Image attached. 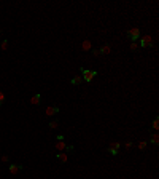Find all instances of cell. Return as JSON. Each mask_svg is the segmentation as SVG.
I'll return each instance as SVG.
<instances>
[{
    "label": "cell",
    "instance_id": "3",
    "mask_svg": "<svg viewBox=\"0 0 159 179\" xmlns=\"http://www.w3.org/2000/svg\"><path fill=\"white\" fill-rule=\"evenodd\" d=\"M140 45H142L143 48H148V46H153V38L150 35H145V37L140 38Z\"/></svg>",
    "mask_w": 159,
    "mask_h": 179
},
{
    "label": "cell",
    "instance_id": "15",
    "mask_svg": "<svg viewBox=\"0 0 159 179\" xmlns=\"http://www.w3.org/2000/svg\"><path fill=\"white\" fill-rule=\"evenodd\" d=\"M158 128H159V118L156 117L154 120H153V130H158Z\"/></svg>",
    "mask_w": 159,
    "mask_h": 179
},
{
    "label": "cell",
    "instance_id": "8",
    "mask_svg": "<svg viewBox=\"0 0 159 179\" xmlns=\"http://www.w3.org/2000/svg\"><path fill=\"white\" fill-rule=\"evenodd\" d=\"M70 83H72V85H81V83H83V77H80V75L73 77V79L70 80Z\"/></svg>",
    "mask_w": 159,
    "mask_h": 179
},
{
    "label": "cell",
    "instance_id": "21",
    "mask_svg": "<svg viewBox=\"0 0 159 179\" xmlns=\"http://www.w3.org/2000/svg\"><path fill=\"white\" fill-rule=\"evenodd\" d=\"M65 150H67V152H73V150H75V147H73V146H67Z\"/></svg>",
    "mask_w": 159,
    "mask_h": 179
},
{
    "label": "cell",
    "instance_id": "23",
    "mask_svg": "<svg viewBox=\"0 0 159 179\" xmlns=\"http://www.w3.org/2000/svg\"><path fill=\"white\" fill-rule=\"evenodd\" d=\"M92 55H94V56H99L100 53H99V50H94V51H92Z\"/></svg>",
    "mask_w": 159,
    "mask_h": 179
},
{
    "label": "cell",
    "instance_id": "6",
    "mask_svg": "<svg viewBox=\"0 0 159 179\" xmlns=\"http://www.w3.org/2000/svg\"><path fill=\"white\" fill-rule=\"evenodd\" d=\"M110 51H111V45H108V43L102 45L100 48H99V53H100V55H108Z\"/></svg>",
    "mask_w": 159,
    "mask_h": 179
},
{
    "label": "cell",
    "instance_id": "1",
    "mask_svg": "<svg viewBox=\"0 0 159 179\" xmlns=\"http://www.w3.org/2000/svg\"><path fill=\"white\" fill-rule=\"evenodd\" d=\"M80 70H81V77H83V80L86 83H89L97 75V70H89V69H84V67H81Z\"/></svg>",
    "mask_w": 159,
    "mask_h": 179
},
{
    "label": "cell",
    "instance_id": "19",
    "mask_svg": "<svg viewBox=\"0 0 159 179\" xmlns=\"http://www.w3.org/2000/svg\"><path fill=\"white\" fill-rule=\"evenodd\" d=\"M145 147H146V141H142L140 144H138V149H140V150H143Z\"/></svg>",
    "mask_w": 159,
    "mask_h": 179
},
{
    "label": "cell",
    "instance_id": "22",
    "mask_svg": "<svg viewBox=\"0 0 159 179\" xmlns=\"http://www.w3.org/2000/svg\"><path fill=\"white\" fill-rule=\"evenodd\" d=\"M56 139H57V141H64V136H62V134H57V136H56Z\"/></svg>",
    "mask_w": 159,
    "mask_h": 179
},
{
    "label": "cell",
    "instance_id": "17",
    "mask_svg": "<svg viewBox=\"0 0 159 179\" xmlns=\"http://www.w3.org/2000/svg\"><path fill=\"white\" fill-rule=\"evenodd\" d=\"M0 48L2 50H7L8 48V40H3L2 43H0Z\"/></svg>",
    "mask_w": 159,
    "mask_h": 179
},
{
    "label": "cell",
    "instance_id": "4",
    "mask_svg": "<svg viewBox=\"0 0 159 179\" xmlns=\"http://www.w3.org/2000/svg\"><path fill=\"white\" fill-rule=\"evenodd\" d=\"M46 115H48V117H53V115H57L59 112H61V109H59L57 106H49V107H46Z\"/></svg>",
    "mask_w": 159,
    "mask_h": 179
},
{
    "label": "cell",
    "instance_id": "11",
    "mask_svg": "<svg viewBox=\"0 0 159 179\" xmlns=\"http://www.w3.org/2000/svg\"><path fill=\"white\" fill-rule=\"evenodd\" d=\"M56 157H57V160H61L62 163H65V162H67V154H64V152H61V154H57Z\"/></svg>",
    "mask_w": 159,
    "mask_h": 179
},
{
    "label": "cell",
    "instance_id": "20",
    "mask_svg": "<svg viewBox=\"0 0 159 179\" xmlns=\"http://www.w3.org/2000/svg\"><path fill=\"white\" fill-rule=\"evenodd\" d=\"M3 99H5V94H3V91H0V106L3 104Z\"/></svg>",
    "mask_w": 159,
    "mask_h": 179
},
{
    "label": "cell",
    "instance_id": "9",
    "mask_svg": "<svg viewBox=\"0 0 159 179\" xmlns=\"http://www.w3.org/2000/svg\"><path fill=\"white\" fill-rule=\"evenodd\" d=\"M65 147H67V144L64 141H57V142H56V149H57V150L62 152V150H65Z\"/></svg>",
    "mask_w": 159,
    "mask_h": 179
},
{
    "label": "cell",
    "instance_id": "12",
    "mask_svg": "<svg viewBox=\"0 0 159 179\" xmlns=\"http://www.w3.org/2000/svg\"><path fill=\"white\" fill-rule=\"evenodd\" d=\"M108 147H111V149H116V150H119V147H121V144H119L118 141H113L110 146H108Z\"/></svg>",
    "mask_w": 159,
    "mask_h": 179
},
{
    "label": "cell",
    "instance_id": "14",
    "mask_svg": "<svg viewBox=\"0 0 159 179\" xmlns=\"http://www.w3.org/2000/svg\"><path fill=\"white\" fill-rule=\"evenodd\" d=\"M81 46H83V50H91V42L89 40L83 42V45H81Z\"/></svg>",
    "mask_w": 159,
    "mask_h": 179
},
{
    "label": "cell",
    "instance_id": "7",
    "mask_svg": "<svg viewBox=\"0 0 159 179\" xmlns=\"http://www.w3.org/2000/svg\"><path fill=\"white\" fill-rule=\"evenodd\" d=\"M40 101H42V96H40L38 93L30 98V104H34V106H40Z\"/></svg>",
    "mask_w": 159,
    "mask_h": 179
},
{
    "label": "cell",
    "instance_id": "2",
    "mask_svg": "<svg viewBox=\"0 0 159 179\" xmlns=\"http://www.w3.org/2000/svg\"><path fill=\"white\" fill-rule=\"evenodd\" d=\"M127 38L131 42H137V38H140V29L138 27H132L127 31Z\"/></svg>",
    "mask_w": 159,
    "mask_h": 179
},
{
    "label": "cell",
    "instance_id": "5",
    "mask_svg": "<svg viewBox=\"0 0 159 179\" xmlns=\"http://www.w3.org/2000/svg\"><path fill=\"white\" fill-rule=\"evenodd\" d=\"M8 169H10L11 174H18L21 169H24V166H22V165H18V163H13V165L8 166Z\"/></svg>",
    "mask_w": 159,
    "mask_h": 179
},
{
    "label": "cell",
    "instance_id": "13",
    "mask_svg": "<svg viewBox=\"0 0 159 179\" xmlns=\"http://www.w3.org/2000/svg\"><path fill=\"white\" fill-rule=\"evenodd\" d=\"M107 152H108V154H111L113 157H115V155H118V154H119V150H116V149H111V147H107Z\"/></svg>",
    "mask_w": 159,
    "mask_h": 179
},
{
    "label": "cell",
    "instance_id": "10",
    "mask_svg": "<svg viewBox=\"0 0 159 179\" xmlns=\"http://www.w3.org/2000/svg\"><path fill=\"white\" fill-rule=\"evenodd\" d=\"M150 142H151V144H154V146H158L159 144V136H158V134H151Z\"/></svg>",
    "mask_w": 159,
    "mask_h": 179
},
{
    "label": "cell",
    "instance_id": "16",
    "mask_svg": "<svg viewBox=\"0 0 159 179\" xmlns=\"http://www.w3.org/2000/svg\"><path fill=\"white\" fill-rule=\"evenodd\" d=\"M59 126V122L57 120H53L51 123H49V128H51V130H54V128H57Z\"/></svg>",
    "mask_w": 159,
    "mask_h": 179
},
{
    "label": "cell",
    "instance_id": "18",
    "mask_svg": "<svg viewBox=\"0 0 159 179\" xmlns=\"http://www.w3.org/2000/svg\"><path fill=\"white\" fill-rule=\"evenodd\" d=\"M131 51H137V43L135 42H131Z\"/></svg>",
    "mask_w": 159,
    "mask_h": 179
}]
</instances>
